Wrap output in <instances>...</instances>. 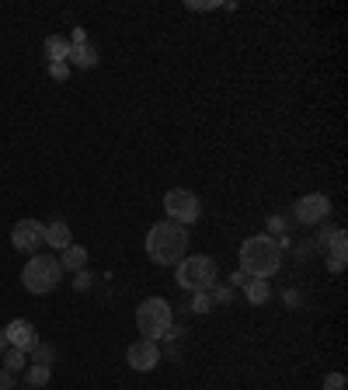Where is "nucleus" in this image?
Masks as SVG:
<instances>
[{"instance_id":"nucleus-1","label":"nucleus","mask_w":348,"mask_h":390,"mask_svg":"<svg viewBox=\"0 0 348 390\" xmlns=\"http://www.w3.org/2000/svg\"><path fill=\"white\" fill-rule=\"evenodd\" d=\"M146 255L153 265H178L188 255V226H181L174 219L153 223L146 234Z\"/></svg>"},{"instance_id":"nucleus-2","label":"nucleus","mask_w":348,"mask_h":390,"mask_svg":"<svg viewBox=\"0 0 348 390\" xmlns=\"http://www.w3.org/2000/svg\"><path fill=\"white\" fill-rule=\"evenodd\" d=\"M282 265V244L268 234H258V237H248L240 244V268L255 279H272Z\"/></svg>"},{"instance_id":"nucleus-3","label":"nucleus","mask_w":348,"mask_h":390,"mask_svg":"<svg viewBox=\"0 0 348 390\" xmlns=\"http://www.w3.org/2000/svg\"><path fill=\"white\" fill-rule=\"evenodd\" d=\"M136 328H139V335L150 338V342L168 338V331L174 328L171 304H168L164 297H150V300H143V304L136 306Z\"/></svg>"},{"instance_id":"nucleus-4","label":"nucleus","mask_w":348,"mask_h":390,"mask_svg":"<svg viewBox=\"0 0 348 390\" xmlns=\"http://www.w3.org/2000/svg\"><path fill=\"white\" fill-rule=\"evenodd\" d=\"M59 279H63V265L59 258H52V255H32V258L25 261V272H21V286L28 289V293H35V297H42V293H52L56 286H59Z\"/></svg>"},{"instance_id":"nucleus-5","label":"nucleus","mask_w":348,"mask_h":390,"mask_svg":"<svg viewBox=\"0 0 348 390\" xmlns=\"http://www.w3.org/2000/svg\"><path fill=\"white\" fill-rule=\"evenodd\" d=\"M178 286L181 289H192V293H209L216 286V261L206 258V255H192V258L178 261V272H174Z\"/></svg>"},{"instance_id":"nucleus-6","label":"nucleus","mask_w":348,"mask_h":390,"mask_svg":"<svg viewBox=\"0 0 348 390\" xmlns=\"http://www.w3.org/2000/svg\"><path fill=\"white\" fill-rule=\"evenodd\" d=\"M164 213H168V219L181 223V226H188V223L199 219L202 202H199V195L188 192V188H171V192L164 195Z\"/></svg>"},{"instance_id":"nucleus-7","label":"nucleus","mask_w":348,"mask_h":390,"mask_svg":"<svg viewBox=\"0 0 348 390\" xmlns=\"http://www.w3.org/2000/svg\"><path fill=\"white\" fill-rule=\"evenodd\" d=\"M11 244L18 248V251H25V255H39V248L45 244V223L42 219H18L14 223V230H11Z\"/></svg>"},{"instance_id":"nucleus-8","label":"nucleus","mask_w":348,"mask_h":390,"mask_svg":"<svg viewBox=\"0 0 348 390\" xmlns=\"http://www.w3.org/2000/svg\"><path fill=\"white\" fill-rule=\"evenodd\" d=\"M126 362H129L136 373H150L161 362V348H157V342H150V338H139V342H132L126 348Z\"/></svg>"},{"instance_id":"nucleus-9","label":"nucleus","mask_w":348,"mask_h":390,"mask_svg":"<svg viewBox=\"0 0 348 390\" xmlns=\"http://www.w3.org/2000/svg\"><path fill=\"white\" fill-rule=\"evenodd\" d=\"M296 219L300 223H320V219L331 213V199L324 195V192H310V195H300V202H296Z\"/></svg>"},{"instance_id":"nucleus-10","label":"nucleus","mask_w":348,"mask_h":390,"mask_svg":"<svg viewBox=\"0 0 348 390\" xmlns=\"http://www.w3.org/2000/svg\"><path fill=\"white\" fill-rule=\"evenodd\" d=\"M4 331H7V345L21 348L25 355L39 345V331H35V324H32V321H21V317H18V321H11Z\"/></svg>"},{"instance_id":"nucleus-11","label":"nucleus","mask_w":348,"mask_h":390,"mask_svg":"<svg viewBox=\"0 0 348 390\" xmlns=\"http://www.w3.org/2000/svg\"><path fill=\"white\" fill-rule=\"evenodd\" d=\"M45 244L49 248H56V251H63V248H70L74 244V234H70V223L66 219H49V226H45Z\"/></svg>"},{"instance_id":"nucleus-12","label":"nucleus","mask_w":348,"mask_h":390,"mask_svg":"<svg viewBox=\"0 0 348 390\" xmlns=\"http://www.w3.org/2000/svg\"><path fill=\"white\" fill-rule=\"evenodd\" d=\"M98 45L94 42H84V45H74V52H70V59L66 63H74L77 70H94L98 67Z\"/></svg>"},{"instance_id":"nucleus-13","label":"nucleus","mask_w":348,"mask_h":390,"mask_svg":"<svg viewBox=\"0 0 348 390\" xmlns=\"http://www.w3.org/2000/svg\"><path fill=\"white\" fill-rule=\"evenodd\" d=\"M70 52H74L70 39H63V35H49V39H45V56H49V63H66Z\"/></svg>"},{"instance_id":"nucleus-14","label":"nucleus","mask_w":348,"mask_h":390,"mask_svg":"<svg viewBox=\"0 0 348 390\" xmlns=\"http://www.w3.org/2000/svg\"><path fill=\"white\" fill-rule=\"evenodd\" d=\"M59 265L63 268H70V272H81L87 265V248L81 244H70V248H63V255H59Z\"/></svg>"},{"instance_id":"nucleus-15","label":"nucleus","mask_w":348,"mask_h":390,"mask_svg":"<svg viewBox=\"0 0 348 390\" xmlns=\"http://www.w3.org/2000/svg\"><path fill=\"white\" fill-rule=\"evenodd\" d=\"M331 272H342L345 268V230H335L331 234V261H327Z\"/></svg>"},{"instance_id":"nucleus-16","label":"nucleus","mask_w":348,"mask_h":390,"mask_svg":"<svg viewBox=\"0 0 348 390\" xmlns=\"http://www.w3.org/2000/svg\"><path fill=\"white\" fill-rule=\"evenodd\" d=\"M268 293H272V289H268V279H251V282H244V297H248L255 306L265 304Z\"/></svg>"},{"instance_id":"nucleus-17","label":"nucleus","mask_w":348,"mask_h":390,"mask_svg":"<svg viewBox=\"0 0 348 390\" xmlns=\"http://www.w3.org/2000/svg\"><path fill=\"white\" fill-rule=\"evenodd\" d=\"M49 377H52V369H49V366H35V362H32V366L25 369V384H28L32 390L45 387V384H49Z\"/></svg>"},{"instance_id":"nucleus-18","label":"nucleus","mask_w":348,"mask_h":390,"mask_svg":"<svg viewBox=\"0 0 348 390\" xmlns=\"http://www.w3.org/2000/svg\"><path fill=\"white\" fill-rule=\"evenodd\" d=\"M25 359H28V355H25L21 348H7V352H4V369L18 377L21 369H28V362H25Z\"/></svg>"},{"instance_id":"nucleus-19","label":"nucleus","mask_w":348,"mask_h":390,"mask_svg":"<svg viewBox=\"0 0 348 390\" xmlns=\"http://www.w3.org/2000/svg\"><path fill=\"white\" fill-rule=\"evenodd\" d=\"M28 355H32V362H35V366H49V369H52V362H56V348L45 345V342H39V345L32 348Z\"/></svg>"},{"instance_id":"nucleus-20","label":"nucleus","mask_w":348,"mask_h":390,"mask_svg":"<svg viewBox=\"0 0 348 390\" xmlns=\"http://www.w3.org/2000/svg\"><path fill=\"white\" fill-rule=\"evenodd\" d=\"M213 306H216V300H213V289H209V293H195V300H192V310H195V314H209Z\"/></svg>"},{"instance_id":"nucleus-21","label":"nucleus","mask_w":348,"mask_h":390,"mask_svg":"<svg viewBox=\"0 0 348 390\" xmlns=\"http://www.w3.org/2000/svg\"><path fill=\"white\" fill-rule=\"evenodd\" d=\"M52 81H70V63H49Z\"/></svg>"},{"instance_id":"nucleus-22","label":"nucleus","mask_w":348,"mask_h":390,"mask_svg":"<svg viewBox=\"0 0 348 390\" xmlns=\"http://www.w3.org/2000/svg\"><path fill=\"white\" fill-rule=\"evenodd\" d=\"M324 390H345V373H327L324 377Z\"/></svg>"},{"instance_id":"nucleus-23","label":"nucleus","mask_w":348,"mask_h":390,"mask_svg":"<svg viewBox=\"0 0 348 390\" xmlns=\"http://www.w3.org/2000/svg\"><path fill=\"white\" fill-rule=\"evenodd\" d=\"M91 282H94V275H91L87 268H81V272H77V279H74V286H77V289H91Z\"/></svg>"},{"instance_id":"nucleus-24","label":"nucleus","mask_w":348,"mask_h":390,"mask_svg":"<svg viewBox=\"0 0 348 390\" xmlns=\"http://www.w3.org/2000/svg\"><path fill=\"white\" fill-rule=\"evenodd\" d=\"M14 387H18V377L7 373V369H0V390H14Z\"/></svg>"},{"instance_id":"nucleus-25","label":"nucleus","mask_w":348,"mask_h":390,"mask_svg":"<svg viewBox=\"0 0 348 390\" xmlns=\"http://www.w3.org/2000/svg\"><path fill=\"white\" fill-rule=\"evenodd\" d=\"M216 293H213V300H219V304H226L230 300V286H213Z\"/></svg>"},{"instance_id":"nucleus-26","label":"nucleus","mask_w":348,"mask_h":390,"mask_svg":"<svg viewBox=\"0 0 348 390\" xmlns=\"http://www.w3.org/2000/svg\"><path fill=\"white\" fill-rule=\"evenodd\" d=\"M7 348H11V345H7V331L0 328V352H7Z\"/></svg>"}]
</instances>
